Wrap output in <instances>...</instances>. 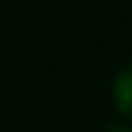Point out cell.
I'll return each instance as SVG.
<instances>
[{
    "mask_svg": "<svg viewBox=\"0 0 132 132\" xmlns=\"http://www.w3.org/2000/svg\"><path fill=\"white\" fill-rule=\"evenodd\" d=\"M113 93H115V105H118V110L125 118L132 120V64L122 66V69L118 71Z\"/></svg>",
    "mask_w": 132,
    "mask_h": 132,
    "instance_id": "1",
    "label": "cell"
},
{
    "mask_svg": "<svg viewBox=\"0 0 132 132\" xmlns=\"http://www.w3.org/2000/svg\"><path fill=\"white\" fill-rule=\"evenodd\" d=\"M105 132H132V127H127V125H113V127H108Z\"/></svg>",
    "mask_w": 132,
    "mask_h": 132,
    "instance_id": "2",
    "label": "cell"
}]
</instances>
